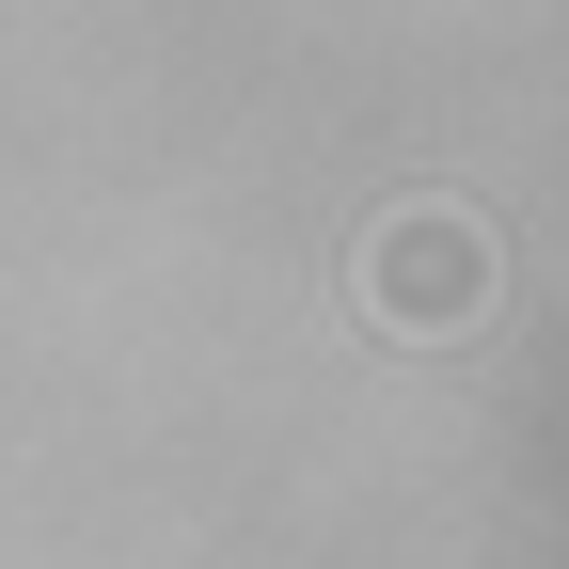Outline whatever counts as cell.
<instances>
[{"mask_svg": "<svg viewBox=\"0 0 569 569\" xmlns=\"http://www.w3.org/2000/svg\"><path fill=\"white\" fill-rule=\"evenodd\" d=\"M365 317L380 332H475L490 317V222L475 206H396L365 238Z\"/></svg>", "mask_w": 569, "mask_h": 569, "instance_id": "cell-1", "label": "cell"}]
</instances>
